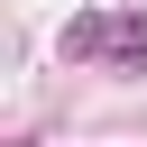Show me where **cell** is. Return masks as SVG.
Segmentation results:
<instances>
[{"label": "cell", "instance_id": "6da1fadb", "mask_svg": "<svg viewBox=\"0 0 147 147\" xmlns=\"http://www.w3.org/2000/svg\"><path fill=\"white\" fill-rule=\"evenodd\" d=\"M64 55H83V64H147V9H92V18H74Z\"/></svg>", "mask_w": 147, "mask_h": 147}]
</instances>
